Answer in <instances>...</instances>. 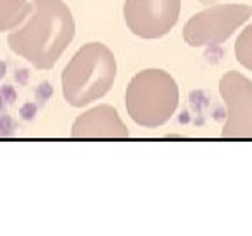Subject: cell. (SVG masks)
<instances>
[{"mask_svg": "<svg viewBox=\"0 0 252 236\" xmlns=\"http://www.w3.org/2000/svg\"><path fill=\"white\" fill-rule=\"evenodd\" d=\"M75 35L70 9L62 0H33L27 20L9 35V47L37 68H51Z\"/></svg>", "mask_w": 252, "mask_h": 236, "instance_id": "obj_1", "label": "cell"}, {"mask_svg": "<svg viewBox=\"0 0 252 236\" xmlns=\"http://www.w3.org/2000/svg\"><path fill=\"white\" fill-rule=\"evenodd\" d=\"M222 56H224V51H222L220 44H210L207 53H205V58L209 59L210 63H219Z\"/></svg>", "mask_w": 252, "mask_h": 236, "instance_id": "obj_10", "label": "cell"}, {"mask_svg": "<svg viewBox=\"0 0 252 236\" xmlns=\"http://www.w3.org/2000/svg\"><path fill=\"white\" fill-rule=\"evenodd\" d=\"M130 135L118 110L110 105H98L79 116L72 126L74 138H126Z\"/></svg>", "mask_w": 252, "mask_h": 236, "instance_id": "obj_7", "label": "cell"}, {"mask_svg": "<svg viewBox=\"0 0 252 236\" xmlns=\"http://www.w3.org/2000/svg\"><path fill=\"white\" fill-rule=\"evenodd\" d=\"M32 11L27 0H0V31L16 30Z\"/></svg>", "mask_w": 252, "mask_h": 236, "instance_id": "obj_8", "label": "cell"}, {"mask_svg": "<svg viewBox=\"0 0 252 236\" xmlns=\"http://www.w3.org/2000/svg\"><path fill=\"white\" fill-rule=\"evenodd\" d=\"M126 27L142 39H159L177 23L181 0H125Z\"/></svg>", "mask_w": 252, "mask_h": 236, "instance_id": "obj_6", "label": "cell"}, {"mask_svg": "<svg viewBox=\"0 0 252 236\" xmlns=\"http://www.w3.org/2000/svg\"><path fill=\"white\" fill-rule=\"evenodd\" d=\"M252 16L245 4H219L194 14L184 27V40L191 47L222 44Z\"/></svg>", "mask_w": 252, "mask_h": 236, "instance_id": "obj_4", "label": "cell"}, {"mask_svg": "<svg viewBox=\"0 0 252 236\" xmlns=\"http://www.w3.org/2000/svg\"><path fill=\"white\" fill-rule=\"evenodd\" d=\"M201 4H210V2H216V0H200Z\"/></svg>", "mask_w": 252, "mask_h": 236, "instance_id": "obj_11", "label": "cell"}, {"mask_svg": "<svg viewBox=\"0 0 252 236\" xmlns=\"http://www.w3.org/2000/svg\"><path fill=\"white\" fill-rule=\"evenodd\" d=\"M116 70V58L105 44H86L63 70V96L72 107H84L102 98L114 84Z\"/></svg>", "mask_w": 252, "mask_h": 236, "instance_id": "obj_2", "label": "cell"}, {"mask_svg": "<svg viewBox=\"0 0 252 236\" xmlns=\"http://www.w3.org/2000/svg\"><path fill=\"white\" fill-rule=\"evenodd\" d=\"M235 55L236 59L244 65L247 70L252 72V23L245 27L238 39L235 42Z\"/></svg>", "mask_w": 252, "mask_h": 236, "instance_id": "obj_9", "label": "cell"}, {"mask_svg": "<svg viewBox=\"0 0 252 236\" xmlns=\"http://www.w3.org/2000/svg\"><path fill=\"white\" fill-rule=\"evenodd\" d=\"M220 96L226 103L222 138H252V81L240 72H228L219 81Z\"/></svg>", "mask_w": 252, "mask_h": 236, "instance_id": "obj_5", "label": "cell"}, {"mask_svg": "<svg viewBox=\"0 0 252 236\" xmlns=\"http://www.w3.org/2000/svg\"><path fill=\"white\" fill-rule=\"evenodd\" d=\"M126 110L137 124L158 128L173 116L179 105L177 83L168 72L151 68L137 74L126 89Z\"/></svg>", "mask_w": 252, "mask_h": 236, "instance_id": "obj_3", "label": "cell"}]
</instances>
